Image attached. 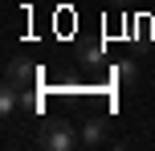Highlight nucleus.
<instances>
[{
    "mask_svg": "<svg viewBox=\"0 0 155 151\" xmlns=\"http://www.w3.org/2000/svg\"><path fill=\"white\" fill-rule=\"evenodd\" d=\"M78 143V135L70 131V123H45L41 127V147H49V151H70Z\"/></svg>",
    "mask_w": 155,
    "mask_h": 151,
    "instance_id": "f257e3e1",
    "label": "nucleus"
},
{
    "mask_svg": "<svg viewBox=\"0 0 155 151\" xmlns=\"http://www.w3.org/2000/svg\"><path fill=\"white\" fill-rule=\"evenodd\" d=\"M37 78H41V74H37V65H29V61H8V86H16V90H33V86H37Z\"/></svg>",
    "mask_w": 155,
    "mask_h": 151,
    "instance_id": "f03ea898",
    "label": "nucleus"
},
{
    "mask_svg": "<svg viewBox=\"0 0 155 151\" xmlns=\"http://www.w3.org/2000/svg\"><path fill=\"white\" fill-rule=\"evenodd\" d=\"M16 106H25V90H16V86L4 82V90H0V114H12Z\"/></svg>",
    "mask_w": 155,
    "mask_h": 151,
    "instance_id": "7ed1b4c3",
    "label": "nucleus"
},
{
    "mask_svg": "<svg viewBox=\"0 0 155 151\" xmlns=\"http://www.w3.org/2000/svg\"><path fill=\"white\" fill-rule=\"evenodd\" d=\"M82 143H86V147H98V143H106V127H102L98 119H90V123L82 127Z\"/></svg>",
    "mask_w": 155,
    "mask_h": 151,
    "instance_id": "20e7f679",
    "label": "nucleus"
},
{
    "mask_svg": "<svg viewBox=\"0 0 155 151\" xmlns=\"http://www.w3.org/2000/svg\"><path fill=\"white\" fill-rule=\"evenodd\" d=\"M114 78L123 82V86H131V82L139 78V65H135V61H118V70H114Z\"/></svg>",
    "mask_w": 155,
    "mask_h": 151,
    "instance_id": "39448f33",
    "label": "nucleus"
},
{
    "mask_svg": "<svg viewBox=\"0 0 155 151\" xmlns=\"http://www.w3.org/2000/svg\"><path fill=\"white\" fill-rule=\"evenodd\" d=\"M114 4H131V0H114Z\"/></svg>",
    "mask_w": 155,
    "mask_h": 151,
    "instance_id": "423d86ee",
    "label": "nucleus"
}]
</instances>
